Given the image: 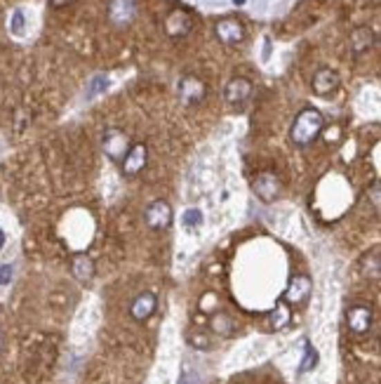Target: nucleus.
I'll list each match as a JSON object with an SVG mask.
<instances>
[{"instance_id":"f257e3e1","label":"nucleus","mask_w":381,"mask_h":384,"mask_svg":"<svg viewBox=\"0 0 381 384\" xmlns=\"http://www.w3.org/2000/svg\"><path fill=\"white\" fill-rule=\"evenodd\" d=\"M322 130H325V118H322V113L318 109L306 107L297 113L295 123L290 127V139L295 147L306 149L322 135Z\"/></svg>"},{"instance_id":"f03ea898","label":"nucleus","mask_w":381,"mask_h":384,"mask_svg":"<svg viewBox=\"0 0 381 384\" xmlns=\"http://www.w3.org/2000/svg\"><path fill=\"white\" fill-rule=\"evenodd\" d=\"M252 191L263 203H273L283 196V179L271 170H261L252 182Z\"/></svg>"},{"instance_id":"7ed1b4c3","label":"nucleus","mask_w":381,"mask_h":384,"mask_svg":"<svg viewBox=\"0 0 381 384\" xmlns=\"http://www.w3.org/2000/svg\"><path fill=\"white\" fill-rule=\"evenodd\" d=\"M174 212L172 205L167 201H154L149 203V208L144 210V222L151 231H165L172 226Z\"/></svg>"},{"instance_id":"20e7f679","label":"nucleus","mask_w":381,"mask_h":384,"mask_svg":"<svg viewBox=\"0 0 381 384\" xmlns=\"http://www.w3.org/2000/svg\"><path fill=\"white\" fill-rule=\"evenodd\" d=\"M372 323H374L372 307H367V304H353V307H349V311H346V325H349L351 335L365 337L369 330H372Z\"/></svg>"},{"instance_id":"39448f33","label":"nucleus","mask_w":381,"mask_h":384,"mask_svg":"<svg viewBox=\"0 0 381 384\" xmlns=\"http://www.w3.org/2000/svg\"><path fill=\"white\" fill-rule=\"evenodd\" d=\"M130 147H132L130 137H127L122 130H115V127H111V130L104 132L102 149H104V154H106L111 161L120 163L122 158H125L127 151H130Z\"/></svg>"},{"instance_id":"423d86ee","label":"nucleus","mask_w":381,"mask_h":384,"mask_svg":"<svg viewBox=\"0 0 381 384\" xmlns=\"http://www.w3.org/2000/svg\"><path fill=\"white\" fill-rule=\"evenodd\" d=\"M146 165H149V147H146L144 142L132 144L130 151L125 154V158L120 161V167L125 177H137L139 172H144Z\"/></svg>"},{"instance_id":"0eeeda50","label":"nucleus","mask_w":381,"mask_h":384,"mask_svg":"<svg viewBox=\"0 0 381 384\" xmlns=\"http://www.w3.org/2000/svg\"><path fill=\"white\" fill-rule=\"evenodd\" d=\"M310 293H313V281H310L306 273H299V276H292V281L283 295V302L285 304L299 307L310 298Z\"/></svg>"},{"instance_id":"6e6552de","label":"nucleus","mask_w":381,"mask_h":384,"mask_svg":"<svg viewBox=\"0 0 381 384\" xmlns=\"http://www.w3.org/2000/svg\"><path fill=\"white\" fill-rule=\"evenodd\" d=\"M214 36L221 45H238L245 40V26H243V21L233 19V17H226V19L214 24Z\"/></svg>"},{"instance_id":"1a4fd4ad","label":"nucleus","mask_w":381,"mask_h":384,"mask_svg":"<svg viewBox=\"0 0 381 384\" xmlns=\"http://www.w3.org/2000/svg\"><path fill=\"white\" fill-rule=\"evenodd\" d=\"M205 95H207V87L201 78H196V75H184V78L179 80V100L186 104V107H196V104H201L205 100Z\"/></svg>"},{"instance_id":"9d476101","label":"nucleus","mask_w":381,"mask_h":384,"mask_svg":"<svg viewBox=\"0 0 381 384\" xmlns=\"http://www.w3.org/2000/svg\"><path fill=\"white\" fill-rule=\"evenodd\" d=\"M156 309H158V298H156L154 293H151V290H144V293H139L137 298L132 300L130 316L137 323H146L156 313Z\"/></svg>"},{"instance_id":"9b49d317","label":"nucleus","mask_w":381,"mask_h":384,"mask_svg":"<svg viewBox=\"0 0 381 384\" xmlns=\"http://www.w3.org/2000/svg\"><path fill=\"white\" fill-rule=\"evenodd\" d=\"M193 28V17L186 10H172L165 17V33L169 38H184Z\"/></svg>"},{"instance_id":"f8f14e48","label":"nucleus","mask_w":381,"mask_h":384,"mask_svg":"<svg viewBox=\"0 0 381 384\" xmlns=\"http://www.w3.org/2000/svg\"><path fill=\"white\" fill-rule=\"evenodd\" d=\"M224 97H226L228 104H233V107H243V104L252 97V80L243 78V75L228 80V85L224 90Z\"/></svg>"},{"instance_id":"ddd939ff","label":"nucleus","mask_w":381,"mask_h":384,"mask_svg":"<svg viewBox=\"0 0 381 384\" xmlns=\"http://www.w3.org/2000/svg\"><path fill=\"white\" fill-rule=\"evenodd\" d=\"M339 83H342V80H339V73L332 71V68H327V66H322V68H318V71H315L310 87H313L315 95L327 97V95H332V92L337 90Z\"/></svg>"},{"instance_id":"4468645a","label":"nucleus","mask_w":381,"mask_h":384,"mask_svg":"<svg viewBox=\"0 0 381 384\" xmlns=\"http://www.w3.org/2000/svg\"><path fill=\"white\" fill-rule=\"evenodd\" d=\"M137 15V0H111L109 17L115 26H127Z\"/></svg>"},{"instance_id":"2eb2a0df","label":"nucleus","mask_w":381,"mask_h":384,"mask_svg":"<svg viewBox=\"0 0 381 384\" xmlns=\"http://www.w3.org/2000/svg\"><path fill=\"white\" fill-rule=\"evenodd\" d=\"M374 45V31L367 26H357L353 33H351V50L353 55H362V52L372 50Z\"/></svg>"},{"instance_id":"dca6fc26","label":"nucleus","mask_w":381,"mask_h":384,"mask_svg":"<svg viewBox=\"0 0 381 384\" xmlns=\"http://www.w3.org/2000/svg\"><path fill=\"white\" fill-rule=\"evenodd\" d=\"M71 271L80 283H90L92 278H95L97 269H95V262L87 257V255H75L71 262Z\"/></svg>"},{"instance_id":"f3484780","label":"nucleus","mask_w":381,"mask_h":384,"mask_svg":"<svg viewBox=\"0 0 381 384\" xmlns=\"http://www.w3.org/2000/svg\"><path fill=\"white\" fill-rule=\"evenodd\" d=\"M292 313H290V304H285V302H278L275 304V309L271 313V325L275 330H283L287 323H290Z\"/></svg>"},{"instance_id":"a211bd4d","label":"nucleus","mask_w":381,"mask_h":384,"mask_svg":"<svg viewBox=\"0 0 381 384\" xmlns=\"http://www.w3.org/2000/svg\"><path fill=\"white\" fill-rule=\"evenodd\" d=\"M210 325H212V330L216 335H231L233 333V321H231V316H226V313H214L212 316V321H210Z\"/></svg>"},{"instance_id":"6ab92c4d","label":"nucleus","mask_w":381,"mask_h":384,"mask_svg":"<svg viewBox=\"0 0 381 384\" xmlns=\"http://www.w3.org/2000/svg\"><path fill=\"white\" fill-rule=\"evenodd\" d=\"M315 365H318V351H315V347L310 345V342H304V360H301V365H299V372H308V370H313Z\"/></svg>"},{"instance_id":"aec40b11","label":"nucleus","mask_w":381,"mask_h":384,"mask_svg":"<svg viewBox=\"0 0 381 384\" xmlns=\"http://www.w3.org/2000/svg\"><path fill=\"white\" fill-rule=\"evenodd\" d=\"M181 224H184L186 229H196V226L203 224V212L198 210V208H191V210L184 212V217H181Z\"/></svg>"},{"instance_id":"412c9836","label":"nucleus","mask_w":381,"mask_h":384,"mask_svg":"<svg viewBox=\"0 0 381 384\" xmlns=\"http://www.w3.org/2000/svg\"><path fill=\"white\" fill-rule=\"evenodd\" d=\"M24 26H26L24 12H21V10H15L12 19H10V31H12L15 36H21V33H24Z\"/></svg>"},{"instance_id":"4be33fe9","label":"nucleus","mask_w":381,"mask_h":384,"mask_svg":"<svg viewBox=\"0 0 381 384\" xmlns=\"http://www.w3.org/2000/svg\"><path fill=\"white\" fill-rule=\"evenodd\" d=\"M109 87V78L106 75H97L95 80L90 83V90H87V97H97L99 92H104Z\"/></svg>"},{"instance_id":"5701e85b","label":"nucleus","mask_w":381,"mask_h":384,"mask_svg":"<svg viewBox=\"0 0 381 384\" xmlns=\"http://www.w3.org/2000/svg\"><path fill=\"white\" fill-rule=\"evenodd\" d=\"M12 273H15V266L12 264H3L0 266V285H10L12 283Z\"/></svg>"},{"instance_id":"b1692460","label":"nucleus","mask_w":381,"mask_h":384,"mask_svg":"<svg viewBox=\"0 0 381 384\" xmlns=\"http://www.w3.org/2000/svg\"><path fill=\"white\" fill-rule=\"evenodd\" d=\"M191 345H193V347H201V349H207L210 342H207V337H205V335H201V337H198V335H191Z\"/></svg>"},{"instance_id":"393cba45","label":"nucleus","mask_w":381,"mask_h":384,"mask_svg":"<svg viewBox=\"0 0 381 384\" xmlns=\"http://www.w3.org/2000/svg\"><path fill=\"white\" fill-rule=\"evenodd\" d=\"M50 3V8H55V10H62V8H66L71 0H48Z\"/></svg>"},{"instance_id":"a878e982","label":"nucleus","mask_w":381,"mask_h":384,"mask_svg":"<svg viewBox=\"0 0 381 384\" xmlns=\"http://www.w3.org/2000/svg\"><path fill=\"white\" fill-rule=\"evenodd\" d=\"M5 243H8V236H5V231H3V229H0V253H3Z\"/></svg>"},{"instance_id":"bb28decb","label":"nucleus","mask_w":381,"mask_h":384,"mask_svg":"<svg viewBox=\"0 0 381 384\" xmlns=\"http://www.w3.org/2000/svg\"><path fill=\"white\" fill-rule=\"evenodd\" d=\"M3 345H5V340H3V333H0V351H3Z\"/></svg>"}]
</instances>
